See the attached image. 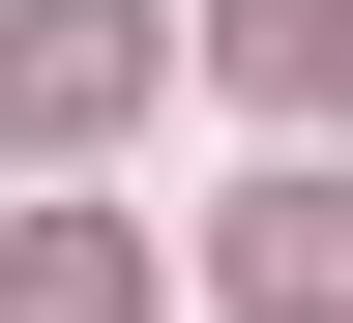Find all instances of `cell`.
Masks as SVG:
<instances>
[{"label":"cell","instance_id":"cell-1","mask_svg":"<svg viewBox=\"0 0 353 323\" xmlns=\"http://www.w3.org/2000/svg\"><path fill=\"white\" fill-rule=\"evenodd\" d=\"M118 88H148V0H30V30H0V118H30V147H88Z\"/></svg>","mask_w":353,"mask_h":323},{"label":"cell","instance_id":"cell-2","mask_svg":"<svg viewBox=\"0 0 353 323\" xmlns=\"http://www.w3.org/2000/svg\"><path fill=\"white\" fill-rule=\"evenodd\" d=\"M236 294L265 323H353V176H265V206H236Z\"/></svg>","mask_w":353,"mask_h":323},{"label":"cell","instance_id":"cell-3","mask_svg":"<svg viewBox=\"0 0 353 323\" xmlns=\"http://www.w3.org/2000/svg\"><path fill=\"white\" fill-rule=\"evenodd\" d=\"M206 59H236L265 118H324V88H353V0H236V30H206Z\"/></svg>","mask_w":353,"mask_h":323},{"label":"cell","instance_id":"cell-4","mask_svg":"<svg viewBox=\"0 0 353 323\" xmlns=\"http://www.w3.org/2000/svg\"><path fill=\"white\" fill-rule=\"evenodd\" d=\"M0 323H118V236H30V264H0Z\"/></svg>","mask_w":353,"mask_h":323}]
</instances>
